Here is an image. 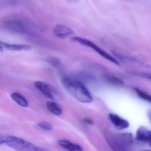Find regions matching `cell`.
Listing matches in <instances>:
<instances>
[{
    "label": "cell",
    "mask_w": 151,
    "mask_h": 151,
    "mask_svg": "<svg viewBox=\"0 0 151 151\" xmlns=\"http://www.w3.org/2000/svg\"><path fill=\"white\" fill-rule=\"evenodd\" d=\"M107 80L109 82L114 85L121 86L124 84V82L122 80L114 76H109L107 77Z\"/></svg>",
    "instance_id": "obj_15"
},
{
    "label": "cell",
    "mask_w": 151,
    "mask_h": 151,
    "mask_svg": "<svg viewBox=\"0 0 151 151\" xmlns=\"http://www.w3.org/2000/svg\"><path fill=\"white\" fill-rule=\"evenodd\" d=\"M58 143L62 148L69 151H84L81 145L68 140H58Z\"/></svg>",
    "instance_id": "obj_10"
},
{
    "label": "cell",
    "mask_w": 151,
    "mask_h": 151,
    "mask_svg": "<svg viewBox=\"0 0 151 151\" xmlns=\"http://www.w3.org/2000/svg\"><path fill=\"white\" fill-rule=\"evenodd\" d=\"M136 138L139 142L150 145L151 143V130L146 127L141 126L137 130Z\"/></svg>",
    "instance_id": "obj_7"
},
{
    "label": "cell",
    "mask_w": 151,
    "mask_h": 151,
    "mask_svg": "<svg viewBox=\"0 0 151 151\" xmlns=\"http://www.w3.org/2000/svg\"><path fill=\"white\" fill-rule=\"evenodd\" d=\"M31 49V47L28 45L12 44L0 40V51H3L4 49L12 51H22L29 50Z\"/></svg>",
    "instance_id": "obj_9"
},
{
    "label": "cell",
    "mask_w": 151,
    "mask_h": 151,
    "mask_svg": "<svg viewBox=\"0 0 151 151\" xmlns=\"http://www.w3.org/2000/svg\"><path fill=\"white\" fill-rule=\"evenodd\" d=\"M37 126L42 129L46 131H50L53 129V127L51 124L48 122H39L37 124Z\"/></svg>",
    "instance_id": "obj_16"
},
{
    "label": "cell",
    "mask_w": 151,
    "mask_h": 151,
    "mask_svg": "<svg viewBox=\"0 0 151 151\" xmlns=\"http://www.w3.org/2000/svg\"><path fill=\"white\" fill-rule=\"evenodd\" d=\"M134 90L136 93L140 98L151 104V95L138 88H135Z\"/></svg>",
    "instance_id": "obj_14"
},
{
    "label": "cell",
    "mask_w": 151,
    "mask_h": 151,
    "mask_svg": "<svg viewBox=\"0 0 151 151\" xmlns=\"http://www.w3.org/2000/svg\"><path fill=\"white\" fill-rule=\"evenodd\" d=\"M106 138L113 151H129V148L134 142L133 134L129 133L111 135Z\"/></svg>",
    "instance_id": "obj_2"
},
{
    "label": "cell",
    "mask_w": 151,
    "mask_h": 151,
    "mask_svg": "<svg viewBox=\"0 0 151 151\" xmlns=\"http://www.w3.org/2000/svg\"><path fill=\"white\" fill-rule=\"evenodd\" d=\"M8 28L9 29L14 31V32H23L24 30L25 23L20 20H9L6 24Z\"/></svg>",
    "instance_id": "obj_11"
},
{
    "label": "cell",
    "mask_w": 151,
    "mask_h": 151,
    "mask_svg": "<svg viewBox=\"0 0 151 151\" xmlns=\"http://www.w3.org/2000/svg\"><path fill=\"white\" fill-rule=\"evenodd\" d=\"M47 106L50 111L55 115L60 116L63 114L62 107L55 102L49 101L47 103Z\"/></svg>",
    "instance_id": "obj_13"
},
{
    "label": "cell",
    "mask_w": 151,
    "mask_h": 151,
    "mask_svg": "<svg viewBox=\"0 0 151 151\" xmlns=\"http://www.w3.org/2000/svg\"><path fill=\"white\" fill-rule=\"evenodd\" d=\"M68 1H70L72 2H76L78 0H68Z\"/></svg>",
    "instance_id": "obj_21"
},
{
    "label": "cell",
    "mask_w": 151,
    "mask_h": 151,
    "mask_svg": "<svg viewBox=\"0 0 151 151\" xmlns=\"http://www.w3.org/2000/svg\"><path fill=\"white\" fill-rule=\"evenodd\" d=\"M53 33L58 38L65 39L74 34V32L70 27L64 25L58 24L54 27Z\"/></svg>",
    "instance_id": "obj_8"
},
{
    "label": "cell",
    "mask_w": 151,
    "mask_h": 151,
    "mask_svg": "<svg viewBox=\"0 0 151 151\" xmlns=\"http://www.w3.org/2000/svg\"><path fill=\"white\" fill-rule=\"evenodd\" d=\"M5 136L3 135L0 134V145L4 144V139Z\"/></svg>",
    "instance_id": "obj_18"
},
{
    "label": "cell",
    "mask_w": 151,
    "mask_h": 151,
    "mask_svg": "<svg viewBox=\"0 0 151 151\" xmlns=\"http://www.w3.org/2000/svg\"><path fill=\"white\" fill-rule=\"evenodd\" d=\"M140 151H151L150 150H141Z\"/></svg>",
    "instance_id": "obj_22"
},
{
    "label": "cell",
    "mask_w": 151,
    "mask_h": 151,
    "mask_svg": "<svg viewBox=\"0 0 151 151\" xmlns=\"http://www.w3.org/2000/svg\"><path fill=\"white\" fill-rule=\"evenodd\" d=\"M147 116L151 123V109H150L147 112Z\"/></svg>",
    "instance_id": "obj_20"
},
{
    "label": "cell",
    "mask_w": 151,
    "mask_h": 151,
    "mask_svg": "<svg viewBox=\"0 0 151 151\" xmlns=\"http://www.w3.org/2000/svg\"><path fill=\"white\" fill-rule=\"evenodd\" d=\"M62 82L66 90L78 101L85 104L93 101L90 92L81 82L69 77L63 78Z\"/></svg>",
    "instance_id": "obj_1"
},
{
    "label": "cell",
    "mask_w": 151,
    "mask_h": 151,
    "mask_svg": "<svg viewBox=\"0 0 151 151\" xmlns=\"http://www.w3.org/2000/svg\"><path fill=\"white\" fill-rule=\"evenodd\" d=\"M109 117L111 122L118 129L122 130L129 127V122L119 115L111 113L109 114Z\"/></svg>",
    "instance_id": "obj_6"
},
{
    "label": "cell",
    "mask_w": 151,
    "mask_h": 151,
    "mask_svg": "<svg viewBox=\"0 0 151 151\" xmlns=\"http://www.w3.org/2000/svg\"><path fill=\"white\" fill-rule=\"evenodd\" d=\"M34 86L44 96L51 99H54V89L50 85L44 82H35Z\"/></svg>",
    "instance_id": "obj_5"
},
{
    "label": "cell",
    "mask_w": 151,
    "mask_h": 151,
    "mask_svg": "<svg viewBox=\"0 0 151 151\" xmlns=\"http://www.w3.org/2000/svg\"><path fill=\"white\" fill-rule=\"evenodd\" d=\"M84 121L85 122L88 123V124H93V121H92L91 119H89V118H85V119H84Z\"/></svg>",
    "instance_id": "obj_19"
},
{
    "label": "cell",
    "mask_w": 151,
    "mask_h": 151,
    "mask_svg": "<svg viewBox=\"0 0 151 151\" xmlns=\"http://www.w3.org/2000/svg\"><path fill=\"white\" fill-rule=\"evenodd\" d=\"M142 76L144 78H146L148 80L151 81V73H142Z\"/></svg>",
    "instance_id": "obj_17"
},
{
    "label": "cell",
    "mask_w": 151,
    "mask_h": 151,
    "mask_svg": "<svg viewBox=\"0 0 151 151\" xmlns=\"http://www.w3.org/2000/svg\"><path fill=\"white\" fill-rule=\"evenodd\" d=\"M12 99L19 105L23 107H28L29 105L28 101L22 94L19 92H13L11 95Z\"/></svg>",
    "instance_id": "obj_12"
},
{
    "label": "cell",
    "mask_w": 151,
    "mask_h": 151,
    "mask_svg": "<svg viewBox=\"0 0 151 151\" xmlns=\"http://www.w3.org/2000/svg\"><path fill=\"white\" fill-rule=\"evenodd\" d=\"M71 40L73 41L76 42L80 43L81 45H83L85 47H88L94 50L98 54H99L102 57L110 61L111 63L117 65H119L120 64L119 62L117 61L115 58L110 55L108 53L106 52L104 50L100 48L99 47L94 44L93 42L87 39L81 38L79 37H73L71 39Z\"/></svg>",
    "instance_id": "obj_4"
},
{
    "label": "cell",
    "mask_w": 151,
    "mask_h": 151,
    "mask_svg": "<svg viewBox=\"0 0 151 151\" xmlns=\"http://www.w3.org/2000/svg\"><path fill=\"white\" fill-rule=\"evenodd\" d=\"M4 144L18 151H47L24 139L13 136H5Z\"/></svg>",
    "instance_id": "obj_3"
}]
</instances>
